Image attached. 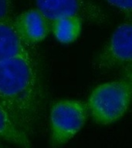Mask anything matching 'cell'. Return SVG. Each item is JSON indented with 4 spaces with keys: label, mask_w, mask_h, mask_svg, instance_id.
<instances>
[{
    "label": "cell",
    "mask_w": 132,
    "mask_h": 148,
    "mask_svg": "<svg viewBox=\"0 0 132 148\" xmlns=\"http://www.w3.org/2000/svg\"><path fill=\"white\" fill-rule=\"evenodd\" d=\"M45 89L35 56H18L0 62V103L30 136L42 116Z\"/></svg>",
    "instance_id": "cell-1"
},
{
    "label": "cell",
    "mask_w": 132,
    "mask_h": 148,
    "mask_svg": "<svg viewBox=\"0 0 132 148\" xmlns=\"http://www.w3.org/2000/svg\"><path fill=\"white\" fill-rule=\"evenodd\" d=\"M132 102V88L124 79L97 85L88 97L89 114L97 124L109 125L120 120Z\"/></svg>",
    "instance_id": "cell-2"
},
{
    "label": "cell",
    "mask_w": 132,
    "mask_h": 148,
    "mask_svg": "<svg viewBox=\"0 0 132 148\" xmlns=\"http://www.w3.org/2000/svg\"><path fill=\"white\" fill-rule=\"evenodd\" d=\"M89 112L84 102L62 99L54 102L50 112V143L53 147L67 143L80 131Z\"/></svg>",
    "instance_id": "cell-3"
},
{
    "label": "cell",
    "mask_w": 132,
    "mask_h": 148,
    "mask_svg": "<svg viewBox=\"0 0 132 148\" xmlns=\"http://www.w3.org/2000/svg\"><path fill=\"white\" fill-rule=\"evenodd\" d=\"M42 14L52 22L66 16H80L83 21L104 24L107 17L100 7L90 0H33Z\"/></svg>",
    "instance_id": "cell-4"
},
{
    "label": "cell",
    "mask_w": 132,
    "mask_h": 148,
    "mask_svg": "<svg viewBox=\"0 0 132 148\" xmlns=\"http://www.w3.org/2000/svg\"><path fill=\"white\" fill-rule=\"evenodd\" d=\"M132 62V20L116 29L95 59V66L109 70Z\"/></svg>",
    "instance_id": "cell-5"
},
{
    "label": "cell",
    "mask_w": 132,
    "mask_h": 148,
    "mask_svg": "<svg viewBox=\"0 0 132 148\" xmlns=\"http://www.w3.org/2000/svg\"><path fill=\"white\" fill-rule=\"evenodd\" d=\"M13 25L22 40L29 46L43 41L51 31V22L36 9L19 14Z\"/></svg>",
    "instance_id": "cell-6"
},
{
    "label": "cell",
    "mask_w": 132,
    "mask_h": 148,
    "mask_svg": "<svg viewBox=\"0 0 132 148\" xmlns=\"http://www.w3.org/2000/svg\"><path fill=\"white\" fill-rule=\"evenodd\" d=\"M18 56H35L16 32L13 20L0 21V62Z\"/></svg>",
    "instance_id": "cell-7"
},
{
    "label": "cell",
    "mask_w": 132,
    "mask_h": 148,
    "mask_svg": "<svg viewBox=\"0 0 132 148\" xmlns=\"http://www.w3.org/2000/svg\"><path fill=\"white\" fill-rule=\"evenodd\" d=\"M0 140L21 147L32 146L30 135L15 122L7 110L0 103Z\"/></svg>",
    "instance_id": "cell-8"
},
{
    "label": "cell",
    "mask_w": 132,
    "mask_h": 148,
    "mask_svg": "<svg viewBox=\"0 0 132 148\" xmlns=\"http://www.w3.org/2000/svg\"><path fill=\"white\" fill-rule=\"evenodd\" d=\"M83 22V18L76 16L57 18L51 22V31L60 43H72L80 36Z\"/></svg>",
    "instance_id": "cell-9"
},
{
    "label": "cell",
    "mask_w": 132,
    "mask_h": 148,
    "mask_svg": "<svg viewBox=\"0 0 132 148\" xmlns=\"http://www.w3.org/2000/svg\"><path fill=\"white\" fill-rule=\"evenodd\" d=\"M111 6L118 9L128 20H132V0H105Z\"/></svg>",
    "instance_id": "cell-10"
},
{
    "label": "cell",
    "mask_w": 132,
    "mask_h": 148,
    "mask_svg": "<svg viewBox=\"0 0 132 148\" xmlns=\"http://www.w3.org/2000/svg\"><path fill=\"white\" fill-rule=\"evenodd\" d=\"M12 12V0H0V21H11Z\"/></svg>",
    "instance_id": "cell-11"
},
{
    "label": "cell",
    "mask_w": 132,
    "mask_h": 148,
    "mask_svg": "<svg viewBox=\"0 0 132 148\" xmlns=\"http://www.w3.org/2000/svg\"><path fill=\"white\" fill-rule=\"evenodd\" d=\"M123 79L127 81L132 88V62L125 66L123 70Z\"/></svg>",
    "instance_id": "cell-12"
},
{
    "label": "cell",
    "mask_w": 132,
    "mask_h": 148,
    "mask_svg": "<svg viewBox=\"0 0 132 148\" xmlns=\"http://www.w3.org/2000/svg\"><path fill=\"white\" fill-rule=\"evenodd\" d=\"M5 147L4 144H2V143H0V147Z\"/></svg>",
    "instance_id": "cell-13"
}]
</instances>
